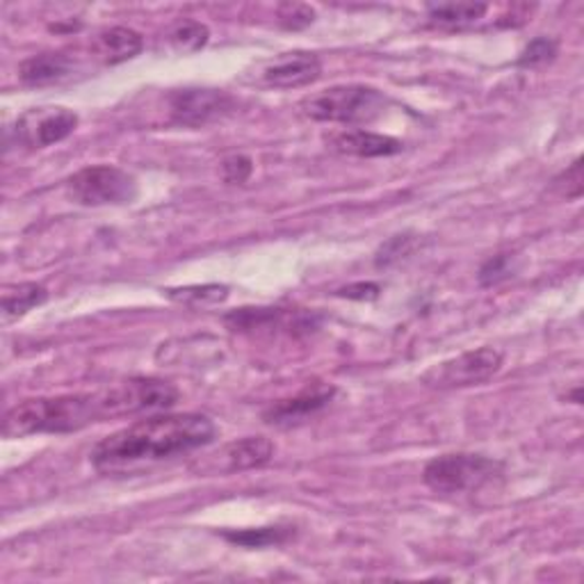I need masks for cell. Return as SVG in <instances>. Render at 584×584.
<instances>
[{"instance_id": "obj_5", "label": "cell", "mask_w": 584, "mask_h": 584, "mask_svg": "<svg viewBox=\"0 0 584 584\" xmlns=\"http://www.w3.org/2000/svg\"><path fill=\"white\" fill-rule=\"evenodd\" d=\"M503 473V463L482 457V454H443L431 459L425 471V484L436 493H463L475 491L498 478Z\"/></svg>"}, {"instance_id": "obj_10", "label": "cell", "mask_w": 584, "mask_h": 584, "mask_svg": "<svg viewBox=\"0 0 584 584\" xmlns=\"http://www.w3.org/2000/svg\"><path fill=\"white\" fill-rule=\"evenodd\" d=\"M323 74V63L315 53H283L274 60H270L260 71L262 82L268 87H277V90H297V87H306L315 82Z\"/></svg>"}, {"instance_id": "obj_18", "label": "cell", "mask_w": 584, "mask_h": 584, "mask_svg": "<svg viewBox=\"0 0 584 584\" xmlns=\"http://www.w3.org/2000/svg\"><path fill=\"white\" fill-rule=\"evenodd\" d=\"M165 295L171 302H179L186 306H213L222 304L228 297V288L209 283V285H188V288H169Z\"/></svg>"}, {"instance_id": "obj_17", "label": "cell", "mask_w": 584, "mask_h": 584, "mask_svg": "<svg viewBox=\"0 0 584 584\" xmlns=\"http://www.w3.org/2000/svg\"><path fill=\"white\" fill-rule=\"evenodd\" d=\"M228 543H236L243 548H268L281 546L290 537H295V528L290 525H268V528H251V530H228L222 532Z\"/></svg>"}, {"instance_id": "obj_13", "label": "cell", "mask_w": 584, "mask_h": 584, "mask_svg": "<svg viewBox=\"0 0 584 584\" xmlns=\"http://www.w3.org/2000/svg\"><path fill=\"white\" fill-rule=\"evenodd\" d=\"M144 48V40L133 27L114 25L108 31H101L92 42V53L99 57L103 65H122L137 57Z\"/></svg>"}, {"instance_id": "obj_1", "label": "cell", "mask_w": 584, "mask_h": 584, "mask_svg": "<svg viewBox=\"0 0 584 584\" xmlns=\"http://www.w3.org/2000/svg\"><path fill=\"white\" fill-rule=\"evenodd\" d=\"M179 402V389L156 377H133L94 393L25 400L12 406L3 420L5 438L33 434H69L103 423L151 412H167Z\"/></svg>"}, {"instance_id": "obj_23", "label": "cell", "mask_w": 584, "mask_h": 584, "mask_svg": "<svg viewBox=\"0 0 584 584\" xmlns=\"http://www.w3.org/2000/svg\"><path fill=\"white\" fill-rule=\"evenodd\" d=\"M277 19L285 31H304L315 21V10L304 3H281L277 8Z\"/></svg>"}, {"instance_id": "obj_8", "label": "cell", "mask_w": 584, "mask_h": 584, "mask_svg": "<svg viewBox=\"0 0 584 584\" xmlns=\"http://www.w3.org/2000/svg\"><path fill=\"white\" fill-rule=\"evenodd\" d=\"M167 103L171 120L188 128L209 126L236 108V99L228 92L209 90V87H186V90H177L167 97Z\"/></svg>"}, {"instance_id": "obj_14", "label": "cell", "mask_w": 584, "mask_h": 584, "mask_svg": "<svg viewBox=\"0 0 584 584\" xmlns=\"http://www.w3.org/2000/svg\"><path fill=\"white\" fill-rule=\"evenodd\" d=\"M74 63L63 53H42L25 60L19 67V78L27 87H46L57 85L71 76Z\"/></svg>"}, {"instance_id": "obj_2", "label": "cell", "mask_w": 584, "mask_h": 584, "mask_svg": "<svg viewBox=\"0 0 584 584\" xmlns=\"http://www.w3.org/2000/svg\"><path fill=\"white\" fill-rule=\"evenodd\" d=\"M217 427L201 414H162L137 420L105 436L92 450V463L103 473L135 471L206 448L215 441Z\"/></svg>"}, {"instance_id": "obj_24", "label": "cell", "mask_w": 584, "mask_h": 584, "mask_svg": "<svg viewBox=\"0 0 584 584\" xmlns=\"http://www.w3.org/2000/svg\"><path fill=\"white\" fill-rule=\"evenodd\" d=\"M251 171H254V162L249 156H228L224 162H222V177L226 183H245L249 181L251 177Z\"/></svg>"}, {"instance_id": "obj_4", "label": "cell", "mask_w": 584, "mask_h": 584, "mask_svg": "<svg viewBox=\"0 0 584 584\" xmlns=\"http://www.w3.org/2000/svg\"><path fill=\"white\" fill-rule=\"evenodd\" d=\"M137 181L114 165H92L67 181V196L78 206H126L137 199Z\"/></svg>"}, {"instance_id": "obj_19", "label": "cell", "mask_w": 584, "mask_h": 584, "mask_svg": "<svg viewBox=\"0 0 584 584\" xmlns=\"http://www.w3.org/2000/svg\"><path fill=\"white\" fill-rule=\"evenodd\" d=\"M211 40V31L203 23L192 21V19H183L177 25L171 27L169 33V44L177 48L179 53H196L203 46L209 44Z\"/></svg>"}, {"instance_id": "obj_7", "label": "cell", "mask_w": 584, "mask_h": 584, "mask_svg": "<svg viewBox=\"0 0 584 584\" xmlns=\"http://www.w3.org/2000/svg\"><path fill=\"white\" fill-rule=\"evenodd\" d=\"M78 128V114L60 105H42L23 112L14 124L16 144L25 149H46L67 139Z\"/></svg>"}, {"instance_id": "obj_22", "label": "cell", "mask_w": 584, "mask_h": 584, "mask_svg": "<svg viewBox=\"0 0 584 584\" xmlns=\"http://www.w3.org/2000/svg\"><path fill=\"white\" fill-rule=\"evenodd\" d=\"M516 274V256L498 254L488 258L480 268V283L482 285H498Z\"/></svg>"}, {"instance_id": "obj_12", "label": "cell", "mask_w": 584, "mask_h": 584, "mask_svg": "<svg viewBox=\"0 0 584 584\" xmlns=\"http://www.w3.org/2000/svg\"><path fill=\"white\" fill-rule=\"evenodd\" d=\"M332 149L357 158H389L397 156L404 149V144L391 135H379L366 128H352L336 133L332 137Z\"/></svg>"}, {"instance_id": "obj_15", "label": "cell", "mask_w": 584, "mask_h": 584, "mask_svg": "<svg viewBox=\"0 0 584 584\" xmlns=\"http://www.w3.org/2000/svg\"><path fill=\"white\" fill-rule=\"evenodd\" d=\"M486 10V3H434L427 5V16L438 27L461 31V27H469L482 21Z\"/></svg>"}, {"instance_id": "obj_6", "label": "cell", "mask_w": 584, "mask_h": 584, "mask_svg": "<svg viewBox=\"0 0 584 584\" xmlns=\"http://www.w3.org/2000/svg\"><path fill=\"white\" fill-rule=\"evenodd\" d=\"M503 361H505L503 355L493 347L471 349V352H463L457 359H450V361L429 368L423 374L420 382L438 391L480 386L503 370Z\"/></svg>"}, {"instance_id": "obj_16", "label": "cell", "mask_w": 584, "mask_h": 584, "mask_svg": "<svg viewBox=\"0 0 584 584\" xmlns=\"http://www.w3.org/2000/svg\"><path fill=\"white\" fill-rule=\"evenodd\" d=\"M48 300V290L40 283H19L3 292V325H12L27 311L42 306Z\"/></svg>"}, {"instance_id": "obj_20", "label": "cell", "mask_w": 584, "mask_h": 584, "mask_svg": "<svg viewBox=\"0 0 584 584\" xmlns=\"http://www.w3.org/2000/svg\"><path fill=\"white\" fill-rule=\"evenodd\" d=\"M558 53H560V44L554 42L552 37H537L523 48V53L518 57V67H523V69L543 67V65L552 63L554 57H558Z\"/></svg>"}, {"instance_id": "obj_11", "label": "cell", "mask_w": 584, "mask_h": 584, "mask_svg": "<svg viewBox=\"0 0 584 584\" xmlns=\"http://www.w3.org/2000/svg\"><path fill=\"white\" fill-rule=\"evenodd\" d=\"M336 386L332 384H313L306 386L302 393L288 400L274 402L262 418L270 425H292V423H302L308 416L323 412V408L334 400Z\"/></svg>"}, {"instance_id": "obj_21", "label": "cell", "mask_w": 584, "mask_h": 584, "mask_svg": "<svg viewBox=\"0 0 584 584\" xmlns=\"http://www.w3.org/2000/svg\"><path fill=\"white\" fill-rule=\"evenodd\" d=\"M414 247H416V236H412V233L393 236L391 240H386L382 247H379L374 266L377 268H391V266H395V262H400L402 258L412 254Z\"/></svg>"}, {"instance_id": "obj_25", "label": "cell", "mask_w": 584, "mask_h": 584, "mask_svg": "<svg viewBox=\"0 0 584 584\" xmlns=\"http://www.w3.org/2000/svg\"><path fill=\"white\" fill-rule=\"evenodd\" d=\"M560 181H566V183H554V188L560 190L562 196L577 199L582 194V160L580 158L562 173Z\"/></svg>"}, {"instance_id": "obj_26", "label": "cell", "mask_w": 584, "mask_h": 584, "mask_svg": "<svg viewBox=\"0 0 584 584\" xmlns=\"http://www.w3.org/2000/svg\"><path fill=\"white\" fill-rule=\"evenodd\" d=\"M379 292H382V288H379L377 283H352L347 288H340L336 295L338 297H345V300H357V302H370V300H377Z\"/></svg>"}, {"instance_id": "obj_3", "label": "cell", "mask_w": 584, "mask_h": 584, "mask_svg": "<svg viewBox=\"0 0 584 584\" xmlns=\"http://www.w3.org/2000/svg\"><path fill=\"white\" fill-rule=\"evenodd\" d=\"M386 97L370 85H336L302 99L300 110L313 122L368 124L386 110Z\"/></svg>"}, {"instance_id": "obj_9", "label": "cell", "mask_w": 584, "mask_h": 584, "mask_svg": "<svg viewBox=\"0 0 584 584\" xmlns=\"http://www.w3.org/2000/svg\"><path fill=\"white\" fill-rule=\"evenodd\" d=\"M274 454V443L266 436H247L240 441L226 443L220 452H215L206 463L201 465L206 473H243L251 469H260L266 465Z\"/></svg>"}]
</instances>
